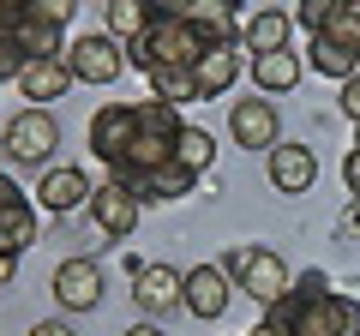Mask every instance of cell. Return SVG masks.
I'll return each instance as SVG.
<instances>
[{"instance_id": "15", "label": "cell", "mask_w": 360, "mask_h": 336, "mask_svg": "<svg viewBox=\"0 0 360 336\" xmlns=\"http://www.w3.org/2000/svg\"><path fill=\"white\" fill-rule=\"evenodd\" d=\"M288 37H295V13H283V6H252L240 18V49L246 54H276V49H288Z\"/></svg>"}, {"instance_id": "32", "label": "cell", "mask_w": 360, "mask_h": 336, "mask_svg": "<svg viewBox=\"0 0 360 336\" xmlns=\"http://www.w3.org/2000/svg\"><path fill=\"white\" fill-rule=\"evenodd\" d=\"M342 336H360V295H342Z\"/></svg>"}, {"instance_id": "35", "label": "cell", "mask_w": 360, "mask_h": 336, "mask_svg": "<svg viewBox=\"0 0 360 336\" xmlns=\"http://www.w3.org/2000/svg\"><path fill=\"white\" fill-rule=\"evenodd\" d=\"M13 198H25V193H18V181H13V168H0V210L13 205Z\"/></svg>"}, {"instance_id": "11", "label": "cell", "mask_w": 360, "mask_h": 336, "mask_svg": "<svg viewBox=\"0 0 360 336\" xmlns=\"http://www.w3.org/2000/svg\"><path fill=\"white\" fill-rule=\"evenodd\" d=\"M84 210H90V222H96V234H108V240H127V234L139 228V217H144V205L120 181H103L96 193H90Z\"/></svg>"}, {"instance_id": "27", "label": "cell", "mask_w": 360, "mask_h": 336, "mask_svg": "<svg viewBox=\"0 0 360 336\" xmlns=\"http://www.w3.org/2000/svg\"><path fill=\"white\" fill-rule=\"evenodd\" d=\"M72 13H78V0H25V18H42V25H72Z\"/></svg>"}, {"instance_id": "34", "label": "cell", "mask_w": 360, "mask_h": 336, "mask_svg": "<svg viewBox=\"0 0 360 336\" xmlns=\"http://www.w3.org/2000/svg\"><path fill=\"white\" fill-rule=\"evenodd\" d=\"M30 336H78V330L66 318H42V324H30Z\"/></svg>"}, {"instance_id": "28", "label": "cell", "mask_w": 360, "mask_h": 336, "mask_svg": "<svg viewBox=\"0 0 360 336\" xmlns=\"http://www.w3.org/2000/svg\"><path fill=\"white\" fill-rule=\"evenodd\" d=\"M144 13L150 18H193L198 0H144Z\"/></svg>"}, {"instance_id": "26", "label": "cell", "mask_w": 360, "mask_h": 336, "mask_svg": "<svg viewBox=\"0 0 360 336\" xmlns=\"http://www.w3.org/2000/svg\"><path fill=\"white\" fill-rule=\"evenodd\" d=\"M348 0H300V13H295V30H307V37H324V25H330L336 13H342Z\"/></svg>"}, {"instance_id": "13", "label": "cell", "mask_w": 360, "mask_h": 336, "mask_svg": "<svg viewBox=\"0 0 360 336\" xmlns=\"http://www.w3.org/2000/svg\"><path fill=\"white\" fill-rule=\"evenodd\" d=\"M78 78L72 66H66V54H42V60H25V72H18V96H25L30 108H49V103H66V91H72Z\"/></svg>"}, {"instance_id": "36", "label": "cell", "mask_w": 360, "mask_h": 336, "mask_svg": "<svg viewBox=\"0 0 360 336\" xmlns=\"http://www.w3.org/2000/svg\"><path fill=\"white\" fill-rule=\"evenodd\" d=\"M127 336H168V330H162V324H156V318H139V324H132Z\"/></svg>"}, {"instance_id": "21", "label": "cell", "mask_w": 360, "mask_h": 336, "mask_svg": "<svg viewBox=\"0 0 360 336\" xmlns=\"http://www.w3.org/2000/svg\"><path fill=\"white\" fill-rule=\"evenodd\" d=\"M174 156L193 168L198 181H205L210 168H217V138H210V127H193V120H186V127H180V138H174Z\"/></svg>"}, {"instance_id": "39", "label": "cell", "mask_w": 360, "mask_h": 336, "mask_svg": "<svg viewBox=\"0 0 360 336\" xmlns=\"http://www.w3.org/2000/svg\"><path fill=\"white\" fill-rule=\"evenodd\" d=\"M354 150H360V127H354Z\"/></svg>"}, {"instance_id": "17", "label": "cell", "mask_w": 360, "mask_h": 336, "mask_svg": "<svg viewBox=\"0 0 360 336\" xmlns=\"http://www.w3.org/2000/svg\"><path fill=\"white\" fill-rule=\"evenodd\" d=\"M193 72H198V91H205V103H210V96H229L234 84H240V72H246V49H240V42H234V49H210L205 60L193 66Z\"/></svg>"}, {"instance_id": "37", "label": "cell", "mask_w": 360, "mask_h": 336, "mask_svg": "<svg viewBox=\"0 0 360 336\" xmlns=\"http://www.w3.org/2000/svg\"><path fill=\"white\" fill-rule=\"evenodd\" d=\"M13 271H18V259H13V252H0V288L13 283Z\"/></svg>"}, {"instance_id": "6", "label": "cell", "mask_w": 360, "mask_h": 336, "mask_svg": "<svg viewBox=\"0 0 360 336\" xmlns=\"http://www.w3.org/2000/svg\"><path fill=\"white\" fill-rule=\"evenodd\" d=\"M139 138V103H103L96 115H90V156L96 162H115L127 144Z\"/></svg>"}, {"instance_id": "25", "label": "cell", "mask_w": 360, "mask_h": 336, "mask_svg": "<svg viewBox=\"0 0 360 336\" xmlns=\"http://www.w3.org/2000/svg\"><path fill=\"white\" fill-rule=\"evenodd\" d=\"M324 42H336V49H348L360 60V6H342V13L324 25Z\"/></svg>"}, {"instance_id": "24", "label": "cell", "mask_w": 360, "mask_h": 336, "mask_svg": "<svg viewBox=\"0 0 360 336\" xmlns=\"http://www.w3.org/2000/svg\"><path fill=\"white\" fill-rule=\"evenodd\" d=\"M18 49L25 60H42V54H60V25H42V18H18Z\"/></svg>"}, {"instance_id": "20", "label": "cell", "mask_w": 360, "mask_h": 336, "mask_svg": "<svg viewBox=\"0 0 360 336\" xmlns=\"http://www.w3.org/2000/svg\"><path fill=\"white\" fill-rule=\"evenodd\" d=\"M150 96H156V103H174V108L205 103V91H198V72H193V66H162V72H150Z\"/></svg>"}, {"instance_id": "30", "label": "cell", "mask_w": 360, "mask_h": 336, "mask_svg": "<svg viewBox=\"0 0 360 336\" xmlns=\"http://www.w3.org/2000/svg\"><path fill=\"white\" fill-rule=\"evenodd\" d=\"M336 234H342V240H348V234H360V198H348V205L336 210Z\"/></svg>"}, {"instance_id": "23", "label": "cell", "mask_w": 360, "mask_h": 336, "mask_svg": "<svg viewBox=\"0 0 360 336\" xmlns=\"http://www.w3.org/2000/svg\"><path fill=\"white\" fill-rule=\"evenodd\" d=\"M144 25H150L144 0H108V6H103V30H108V37H120V42H132Z\"/></svg>"}, {"instance_id": "18", "label": "cell", "mask_w": 360, "mask_h": 336, "mask_svg": "<svg viewBox=\"0 0 360 336\" xmlns=\"http://www.w3.org/2000/svg\"><path fill=\"white\" fill-rule=\"evenodd\" d=\"M252 84L264 96H288L300 84V54L295 49H276V54H252Z\"/></svg>"}, {"instance_id": "38", "label": "cell", "mask_w": 360, "mask_h": 336, "mask_svg": "<svg viewBox=\"0 0 360 336\" xmlns=\"http://www.w3.org/2000/svg\"><path fill=\"white\" fill-rule=\"evenodd\" d=\"M252 336H288V330H283V324H270V318H264V324H258Z\"/></svg>"}, {"instance_id": "31", "label": "cell", "mask_w": 360, "mask_h": 336, "mask_svg": "<svg viewBox=\"0 0 360 336\" xmlns=\"http://www.w3.org/2000/svg\"><path fill=\"white\" fill-rule=\"evenodd\" d=\"M342 186H348V198H360V150L342 156Z\"/></svg>"}, {"instance_id": "5", "label": "cell", "mask_w": 360, "mask_h": 336, "mask_svg": "<svg viewBox=\"0 0 360 336\" xmlns=\"http://www.w3.org/2000/svg\"><path fill=\"white\" fill-rule=\"evenodd\" d=\"M66 66H72L78 84H115L127 72V42L108 37V30H90V37H78L66 49Z\"/></svg>"}, {"instance_id": "4", "label": "cell", "mask_w": 360, "mask_h": 336, "mask_svg": "<svg viewBox=\"0 0 360 336\" xmlns=\"http://www.w3.org/2000/svg\"><path fill=\"white\" fill-rule=\"evenodd\" d=\"M270 324H283L288 336H342V295H300L288 288L276 306H264Z\"/></svg>"}, {"instance_id": "10", "label": "cell", "mask_w": 360, "mask_h": 336, "mask_svg": "<svg viewBox=\"0 0 360 336\" xmlns=\"http://www.w3.org/2000/svg\"><path fill=\"white\" fill-rule=\"evenodd\" d=\"M229 300H234V276L222 271V259L186 271V312H193L198 324H217L222 312H229Z\"/></svg>"}, {"instance_id": "33", "label": "cell", "mask_w": 360, "mask_h": 336, "mask_svg": "<svg viewBox=\"0 0 360 336\" xmlns=\"http://www.w3.org/2000/svg\"><path fill=\"white\" fill-rule=\"evenodd\" d=\"M300 295H330V276H324V271H300Z\"/></svg>"}, {"instance_id": "16", "label": "cell", "mask_w": 360, "mask_h": 336, "mask_svg": "<svg viewBox=\"0 0 360 336\" xmlns=\"http://www.w3.org/2000/svg\"><path fill=\"white\" fill-rule=\"evenodd\" d=\"M193 186H198V174L174 156V162L150 168V174L132 186V198H139V205H174V198H193Z\"/></svg>"}, {"instance_id": "3", "label": "cell", "mask_w": 360, "mask_h": 336, "mask_svg": "<svg viewBox=\"0 0 360 336\" xmlns=\"http://www.w3.org/2000/svg\"><path fill=\"white\" fill-rule=\"evenodd\" d=\"M0 150L13 168H54V150H60V120L49 108H25V115L6 120L0 132Z\"/></svg>"}, {"instance_id": "7", "label": "cell", "mask_w": 360, "mask_h": 336, "mask_svg": "<svg viewBox=\"0 0 360 336\" xmlns=\"http://www.w3.org/2000/svg\"><path fill=\"white\" fill-rule=\"evenodd\" d=\"M90 174L78 162H54V168H42V181H37V205L49 210V217H72V210H84L90 205Z\"/></svg>"}, {"instance_id": "9", "label": "cell", "mask_w": 360, "mask_h": 336, "mask_svg": "<svg viewBox=\"0 0 360 336\" xmlns=\"http://www.w3.org/2000/svg\"><path fill=\"white\" fill-rule=\"evenodd\" d=\"M54 300H60V312H90L96 300H103V264L96 259H60L49 276Z\"/></svg>"}, {"instance_id": "14", "label": "cell", "mask_w": 360, "mask_h": 336, "mask_svg": "<svg viewBox=\"0 0 360 336\" xmlns=\"http://www.w3.org/2000/svg\"><path fill=\"white\" fill-rule=\"evenodd\" d=\"M312 181H319V156H312L307 144L283 138L276 150H270V186H276L283 198H300V193H312Z\"/></svg>"}, {"instance_id": "2", "label": "cell", "mask_w": 360, "mask_h": 336, "mask_svg": "<svg viewBox=\"0 0 360 336\" xmlns=\"http://www.w3.org/2000/svg\"><path fill=\"white\" fill-rule=\"evenodd\" d=\"M222 271H229L234 288H240V295H252L258 306H276V300L295 288L288 259L276 252V246H229V252H222Z\"/></svg>"}, {"instance_id": "22", "label": "cell", "mask_w": 360, "mask_h": 336, "mask_svg": "<svg viewBox=\"0 0 360 336\" xmlns=\"http://www.w3.org/2000/svg\"><path fill=\"white\" fill-rule=\"evenodd\" d=\"M307 66H312V72H324V78H336V84L360 72V60H354V54H348V49H336V42H324V37H307Z\"/></svg>"}, {"instance_id": "19", "label": "cell", "mask_w": 360, "mask_h": 336, "mask_svg": "<svg viewBox=\"0 0 360 336\" xmlns=\"http://www.w3.org/2000/svg\"><path fill=\"white\" fill-rule=\"evenodd\" d=\"M37 246V205L30 198H13V205L0 210V252H30Z\"/></svg>"}, {"instance_id": "8", "label": "cell", "mask_w": 360, "mask_h": 336, "mask_svg": "<svg viewBox=\"0 0 360 336\" xmlns=\"http://www.w3.org/2000/svg\"><path fill=\"white\" fill-rule=\"evenodd\" d=\"M132 300H139L144 318H162V312L186 306V271H174V264H144L139 276H132Z\"/></svg>"}, {"instance_id": "1", "label": "cell", "mask_w": 360, "mask_h": 336, "mask_svg": "<svg viewBox=\"0 0 360 336\" xmlns=\"http://www.w3.org/2000/svg\"><path fill=\"white\" fill-rule=\"evenodd\" d=\"M205 37H198L193 18H150L139 37L127 42V66H139L144 78L162 72V66H198L205 60Z\"/></svg>"}, {"instance_id": "40", "label": "cell", "mask_w": 360, "mask_h": 336, "mask_svg": "<svg viewBox=\"0 0 360 336\" xmlns=\"http://www.w3.org/2000/svg\"><path fill=\"white\" fill-rule=\"evenodd\" d=\"M348 6H360V0H348Z\"/></svg>"}, {"instance_id": "29", "label": "cell", "mask_w": 360, "mask_h": 336, "mask_svg": "<svg viewBox=\"0 0 360 336\" xmlns=\"http://www.w3.org/2000/svg\"><path fill=\"white\" fill-rule=\"evenodd\" d=\"M336 103H342V115L360 127V72H354V78H342V96H336Z\"/></svg>"}, {"instance_id": "12", "label": "cell", "mask_w": 360, "mask_h": 336, "mask_svg": "<svg viewBox=\"0 0 360 336\" xmlns=\"http://www.w3.org/2000/svg\"><path fill=\"white\" fill-rule=\"evenodd\" d=\"M229 138L240 150H276L283 144V120H276V103H229Z\"/></svg>"}]
</instances>
